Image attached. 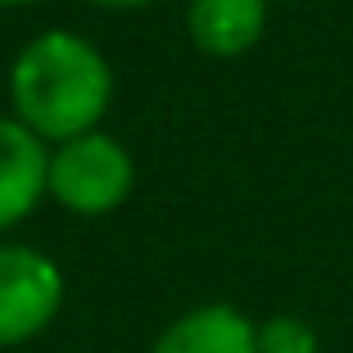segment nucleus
Segmentation results:
<instances>
[{"label":"nucleus","mask_w":353,"mask_h":353,"mask_svg":"<svg viewBox=\"0 0 353 353\" xmlns=\"http://www.w3.org/2000/svg\"><path fill=\"white\" fill-rule=\"evenodd\" d=\"M10 95L19 109V123L32 136L73 141V136L95 132L100 114L109 109L114 73L86 37L41 32L14 59Z\"/></svg>","instance_id":"1"},{"label":"nucleus","mask_w":353,"mask_h":353,"mask_svg":"<svg viewBox=\"0 0 353 353\" xmlns=\"http://www.w3.org/2000/svg\"><path fill=\"white\" fill-rule=\"evenodd\" d=\"M132 181H136L132 154L104 132H86V136L63 141L50 154V172H46V190L63 208L82 213V218L114 213L132 195Z\"/></svg>","instance_id":"2"},{"label":"nucleus","mask_w":353,"mask_h":353,"mask_svg":"<svg viewBox=\"0 0 353 353\" xmlns=\"http://www.w3.org/2000/svg\"><path fill=\"white\" fill-rule=\"evenodd\" d=\"M63 303V272L28 245L0 250V349L28 344L54 322Z\"/></svg>","instance_id":"3"},{"label":"nucleus","mask_w":353,"mask_h":353,"mask_svg":"<svg viewBox=\"0 0 353 353\" xmlns=\"http://www.w3.org/2000/svg\"><path fill=\"white\" fill-rule=\"evenodd\" d=\"M50 154L41 150V136H32L23 123L0 118V231L23 222L46 195Z\"/></svg>","instance_id":"4"},{"label":"nucleus","mask_w":353,"mask_h":353,"mask_svg":"<svg viewBox=\"0 0 353 353\" xmlns=\"http://www.w3.org/2000/svg\"><path fill=\"white\" fill-rule=\"evenodd\" d=\"M186 28L213 59H236L254 50L268 28V0H190Z\"/></svg>","instance_id":"5"},{"label":"nucleus","mask_w":353,"mask_h":353,"mask_svg":"<svg viewBox=\"0 0 353 353\" xmlns=\"http://www.w3.org/2000/svg\"><path fill=\"white\" fill-rule=\"evenodd\" d=\"M150 353H259L254 349V322L231 303H204L176 317Z\"/></svg>","instance_id":"6"},{"label":"nucleus","mask_w":353,"mask_h":353,"mask_svg":"<svg viewBox=\"0 0 353 353\" xmlns=\"http://www.w3.org/2000/svg\"><path fill=\"white\" fill-rule=\"evenodd\" d=\"M254 349L259 353H317L322 340H317L312 322H303L294 312H276L263 326H254Z\"/></svg>","instance_id":"7"},{"label":"nucleus","mask_w":353,"mask_h":353,"mask_svg":"<svg viewBox=\"0 0 353 353\" xmlns=\"http://www.w3.org/2000/svg\"><path fill=\"white\" fill-rule=\"evenodd\" d=\"M91 5H109V10H136V5H150V0H91Z\"/></svg>","instance_id":"8"},{"label":"nucleus","mask_w":353,"mask_h":353,"mask_svg":"<svg viewBox=\"0 0 353 353\" xmlns=\"http://www.w3.org/2000/svg\"><path fill=\"white\" fill-rule=\"evenodd\" d=\"M10 5H32V0H0V10H10Z\"/></svg>","instance_id":"9"}]
</instances>
